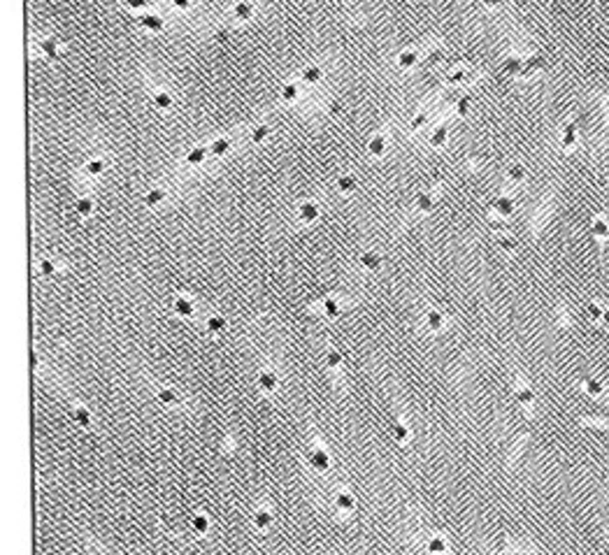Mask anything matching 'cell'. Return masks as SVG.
<instances>
[{"mask_svg": "<svg viewBox=\"0 0 609 555\" xmlns=\"http://www.w3.org/2000/svg\"><path fill=\"white\" fill-rule=\"evenodd\" d=\"M503 2H505V0H484V5H486V7H500Z\"/></svg>", "mask_w": 609, "mask_h": 555, "instance_id": "cell-49", "label": "cell"}, {"mask_svg": "<svg viewBox=\"0 0 609 555\" xmlns=\"http://www.w3.org/2000/svg\"><path fill=\"white\" fill-rule=\"evenodd\" d=\"M419 63V53L416 51H403L400 56H398V65L403 70H409V68H414Z\"/></svg>", "mask_w": 609, "mask_h": 555, "instance_id": "cell-15", "label": "cell"}, {"mask_svg": "<svg viewBox=\"0 0 609 555\" xmlns=\"http://www.w3.org/2000/svg\"><path fill=\"white\" fill-rule=\"evenodd\" d=\"M172 5L177 9H189L191 7V0H172Z\"/></svg>", "mask_w": 609, "mask_h": 555, "instance_id": "cell-48", "label": "cell"}, {"mask_svg": "<svg viewBox=\"0 0 609 555\" xmlns=\"http://www.w3.org/2000/svg\"><path fill=\"white\" fill-rule=\"evenodd\" d=\"M254 520H256L258 527H267V525L272 523V513H270V511H258V513L254 516Z\"/></svg>", "mask_w": 609, "mask_h": 555, "instance_id": "cell-35", "label": "cell"}, {"mask_svg": "<svg viewBox=\"0 0 609 555\" xmlns=\"http://www.w3.org/2000/svg\"><path fill=\"white\" fill-rule=\"evenodd\" d=\"M335 504H337V507H340L342 511H351V509H354V497H351L349 493H340V495L335 497Z\"/></svg>", "mask_w": 609, "mask_h": 555, "instance_id": "cell-25", "label": "cell"}, {"mask_svg": "<svg viewBox=\"0 0 609 555\" xmlns=\"http://www.w3.org/2000/svg\"><path fill=\"white\" fill-rule=\"evenodd\" d=\"M300 219H303L304 223H314V221L319 219V207L314 205V202H304V205H300Z\"/></svg>", "mask_w": 609, "mask_h": 555, "instance_id": "cell-12", "label": "cell"}, {"mask_svg": "<svg viewBox=\"0 0 609 555\" xmlns=\"http://www.w3.org/2000/svg\"><path fill=\"white\" fill-rule=\"evenodd\" d=\"M126 5H128L130 9H142L149 5V0H126Z\"/></svg>", "mask_w": 609, "mask_h": 555, "instance_id": "cell-46", "label": "cell"}, {"mask_svg": "<svg viewBox=\"0 0 609 555\" xmlns=\"http://www.w3.org/2000/svg\"><path fill=\"white\" fill-rule=\"evenodd\" d=\"M258 386H260V390L272 393V390H277V376H274L272 372H263L258 376Z\"/></svg>", "mask_w": 609, "mask_h": 555, "instance_id": "cell-16", "label": "cell"}, {"mask_svg": "<svg viewBox=\"0 0 609 555\" xmlns=\"http://www.w3.org/2000/svg\"><path fill=\"white\" fill-rule=\"evenodd\" d=\"M393 434H396V439L400 441V444H405V441L409 439V430H407V425H405V423H400V420L393 425Z\"/></svg>", "mask_w": 609, "mask_h": 555, "instance_id": "cell-28", "label": "cell"}, {"mask_svg": "<svg viewBox=\"0 0 609 555\" xmlns=\"http://www.w3.org/2000/svg\"><path fill=\"white\" fill-rule=\"evenodd\" d=\"M602 312H605V309H602V307H600L598 302H591V304H588V316H591V321H600V319H602Z\"/></svg>", "mask_w": 609, "mask_h": 555, "instance_id": "cell-42", "label": "cell"}, {"mask_svg": "<svg viewBox=\"0 0 609 555\" xmlns=\"http://www.w3.org/2000/svg\"><path fill=\"white\" fill-rule=\"evenodd\" d=\"M323 312H326L328 319H335L337 314H340V304H337L335 300H326V302H323Z\"/></svg>", "mask_w": 609, "mask_h": 555, "instance_id": "cell-34", "label": "cell"}, {"mask_svg": "<svg viewBox=\"0 0 609 555\" xmlns=\"http://www.w3.org/2000/svg\"><path fill=\"white\" fill-rule=\"evenodd\" d=\"M223 327H226V321L221 319V316H209V319H207V330H209V332H214V335H216V332H221Z\"/></svg>", "mask_w": 609, "mask_h": 555, "instance_id": "cell-27", "label": "cell"}, {"mask_svg": "<svg viewBox=\"0 0 609 555\" xmlns=\"http://www.w3.org/2000/svg\"><path fill=\"white\" fill-rule=\"evenodd\" d=\"M426 325H428V330H433V332H440L442 327H444V314H442V312H435V309H430V312L426 314Z\"/></svg>", "mask_w": 609, "mask_h": 555, "instance_id": "cell-10", "label": "cell"}, {"mask_svg": "<svg viewBox=\"0 0 609 555\" xmlns=\"http://www.w3.org/2000/svg\"><path fill=\"white\" fill-rule=\"evenodd\" d=\"M581 388H584V393H586L588 397H595V400L605 397V393H607V388L602 386V381L593 379V376H586V379L581 381Z\"/></svg>", "mask_w": 609, "mask_h": 555, "instance_id": "cell-3", "label": "cell"}, {"mask_svg": "<svg viewBox=\"0 0 609 555\" xmlns=\"http://www.w3.org/2000/svg\"><path fill=\"white\" fill-rule=\"evenodd\" d=\"M267 135H270V128H267V126H256L254 133H252V139L254 142H263Z\"/></svg>", "mask_w": 609, "mask_h": 555, "instance_id": "cell-36", "label": "cell"}, {"mask_svg": "<svg viewBox=\"0 0 609 555\" xmlns=\"http://www.w3.org/2000/svg\"><path fill=\"white\" fill-rule=\"evenodd\" d=\"M600 321L605 323V327H609V309H605V312H602V319Z\"/></svg>", "mask_w": 609, "mask_h": 555, "instance_id": "cell-50", "label": "cell"}, {"mask_svg": "<svg viewBox=\"0 0 609 555\" xmlns=\"http://www.w3.org/2000/svg\"><path fill=\"white\" fill-rule=\"evenodd\" d=\"M309 462H312V467L314 469H319V471H326L328 467H330V458H328V453L326 451H314L312 456H309Z\"/></svg>", "mask_w": 609, "mask_h": 555, "instance_id": "cell-8", "label": "cell"}, {"mask_svg": "<svg viewBox=\"0 0 609 555\" xmlns=\"http://www.w3.org/2000/svg\"><path fill=\"white\" fill-rule=\"evenodd\" d=\"M470 107H472V100H470V95H463V98H458V102H456V114H458V116L470 114Z\"/></svg>", "mask_w": 609, "mask_h": 555, "instance_id": "cell-26", "label": "cell"}, {"mask_svg": "<svg viewBox=\"0 0 609 555\" xmlns=\"http://www.w3.org/2000/svg\"><path fill=\"white\" fill-rule=\"evenodd\" d=\"M207 527H209V520H207L205 516H196V518H193V530H196V532L203 534V532H207Z\"/></svg>", "mask_w": 609, "mask_h": 555, "instance_id": "cell-37", "label": "cell"}, {"mask_svg": "<svg viewBox=\"0 0 609 555\" xmlns=\"http://www.w3.org/2000/svg\"><path fill=\"white\" fill-rule=\"evenodd\" d=\"M507 177H509L511 184H523L525 182V168L523 165H511L507 170Z\"/></svg>", "mask_w": 609, "mask_h": 555, "instance_id": "cell-20", "label": "cell"}, {"mask_svg": "<svg viewBox=\"0 0 609 555\" xmlns=\"http://www.w3.org/2000/svg\"><path fill=\"white\" fill-rule=\"evenodd\" d=\"M163 200H165V190H163V188H153V190H149V193H147L145 202H147V207H156V205H160Z\"/></svg>", "mask_w": 609, "mask_h": 555, "instance_id": "cell-18", "label": "cell"}, {"mask_svg": "<svg viewBox=\"0 0 609 555\" xmlns=\"http://www.w3.org/2000/svg\"><path fill=\"white\" fill-rule=\"evenodd\" d=\"M414 205H416V209H419V212L426 214V212H430V209L435 207V198L430 195V193H419V195H416V200H414Z\"/></svg>", "mask_w": 609, "mask_h": 555, "instance_id": "cell-14", "label": "cell"}, {"mask_svg": "<svg viewBox=\"0 0 609 555\" xmlns=\"http://www.w3.org/2000/svg\"><path fill=\"white\" fill-rule=\"evenodd\" d=\"M386 146H389V139H386V135H384V133H379V135H374L372 139L367 142V151L372 153V156H384Z\"/></svg>", "mask_w": 609, "mask_h": 555, "instance_id": "cell-6", "label": "cell"}, {"mask_svg": "<svg viewBox=\"0 0 609 555\" xmlns=\"http://www.w3.org/2000/svg\"><path fill=\"white\" fill-rule=\"evenodd\" d=\"M447 142V126H437L430 135V146H444Z\"/></svg>", "mask_w": 609, "mask_h": 555, "instance_id": "cell-19", "label": "cell"}, {"mask_svg": "<svg viewBox=\"0 0 609 555\" xmlns=\"http://www.w3.org/2000/svg\"><path fill=\"white\" fill-rule=\"evenodd\" d=\"M235 16L240 19V21H249L254 16V12H256V7H254V2H249V0H242V2H237L235 5Z\"/></svg>", "mask_w": 609, "mask_h": 555, "instance_id": "cell-7", "label": "cell"}, {"mask_svg": "<svg viewBox=\"0 0 609 555\" xmlns=\"http://www.w3.org/2000/svg\"><path fill=\"white\" fill-rule=\"evenodd\" d=\"M158 400L163 404H172V402H177V395H175V390L165 388V390H160V393H158Z\"/></svg>", "mask_w": 609, "mask_h": 555, "instance_id": "cell-41", "label": "cell"}, {"mask_svg": "<svg viewBox=\"0 0 609 555\" xmlns=\"http://www.w3.org/2000/svg\"><path fill=\"white\" fill-rule=\"evenodd\" d=\"M303 79L307 82V84H316V82L321 79V68H316V65H309V68H304Z\"/></svg>", "mask_w": 609, "mask_h": 555, "instance_id": "cell-23", "label": "cell"}, {"mask_svg": "<svg viewBox=\"0 0 609 555\" xmlns=\"http://www.w3.org/2000/svg\"><path fill=\"white\" fill-rule=\"evenodd\" d=\"M360 265H363V270H370V272H374V270H379L381 267V258L379 253L374 251H365L363 256H360Z\"/></svg>", "mask_w": 609, "mask_h": 555, "instance_id": "cell-11", "label": "cell"}, {"mask_svg": "<svg viewBox=\"0 0 609 555\" xmlns=\"http://www.w3.org/2000/svg\"><path fill=\"white\" fill-rule=\"evenodd\" d=\"M40 49H42V53H45L47 58H56V56H58V46H56L53 40H42V42H40Z\"/></svg>", "mask_w": 609, "mask_h": 555, "instance_id": "cell-21", "label": "cell"}, {"mask_svg": "<svg viewBox=\"0 0 609 555\" xmlns=\"http://www.w3.org/2000/svg\"><path fill=\"white\" fill-rule=\"evenodd\" d=\"M493 209L495 214L500 216V219H507V216H511L514 214V209H516V202L511 198H507V195H500V198L493 200Z\"/></svg>", "mask_w": 609, "mask_h": 555, "instance_id": "cell-4", "label": "cell"}, {"mask_svg": "<svg viewBox=\"0 0 609 555\" xmlns=\"http://www.w3.org/2000/svg\"><path fill=\"white\" fill-rule=\"evenodd\" d=\"M591 232H593V237L598 239V244L600 246H605L609 239V223L607 219L602 216V214H598V216H593V221H591Z\"/></svg>", "mask_w": 609, "mask_h": 555, "instance_id": "cell-2", "label": "cell"}, {"mask_svg": "<svg viewBox=\"0 0 609 555\" xmlns=\"http://www.w3.org/2000/svg\"><path fill=\"white\" fill-rule=\"evenodd\" d=\"M75 420L82 427H89V425H91V411H89V409H77L75 411Z\"/></svg>", "mask_w": 609, "mask_h": 555, "instance_id": "cell-30", "label": "cell"}, {"mask_svg": "<svg viewBox=\"0 0 609 555\" xmlns=\"http://www.w3.org/2000/svg\"><path fill=\"white\" fill-rule=\"evenodd\" d=\"M516 400L521 404H523L525 409H533V404H535V393H533V388H528V386H516Z\"/></svg>", "mask_w": 609, "mask_h": 555, "instance_id": "cell-9", "label": "cell"}, {"mask_svg": "<svg viewBox=\"0 0 609 555\" xmlns=\"http://www.w3.org/2000/svg\"><path fill=\"white\" fill-rule=\"evenodd\" d=\"M577 139H579V126L574 121H567L563 126V130H560V146L565 151H572L577 146Z\"/></svg>", "mask_w": 609, "mask_h": 555, "instance_id": "cell-1", "label": "cell"}, {"mask_svg": "<svg viewBox=\"0 0 609 555\" xmlns=\"http://www.w3.org/2000/svg\"><path fill=\"white\" fill-rule=\"evenodd\" d=\"M228 149H230V142H228V139H216V142L212 144V149H209V151H212L214 156H223V153L228 151Z\"/></svg>", "mask_w": 609, "mask_h": 555, "instance_id": "cell-32", "label": "cell"}, {"mask_svg": "<svg viewBox=\"0 0 609 555\" xmlns=\"http://www.w3.org/2000/svg\"><path fill=\"white\" fill-rule=\"evenodd\" d=\"M500 246H503L505 251H514L516 249V242L511 239V237H500Z\"/></svg>", "mask_w": 609, "mask_h": 555, "instance_id": "cell-45", "label": "cell"}, {"mask_svg": "<svg viewBox=\"0 0 609 555\" xmlns=\"http://www.w3.org/2000/svg\"><path fill=\"white\" fill-rule=\"evenodd\" d=\"M426 121H428V116H426V114H419L416 119H414V121H411V130H419Z\"/></svg>", "mask_w": 609, "mask_h": 555, "instance_id": "cell-47", "label": "cell"}, {"mask_svg": "<svg viewBox=\"0 0 609 555\" xmlns=\"http://www.w3.org/2000/svg\"><path fill=\"white\" fill-rule=\"evenodd\" d=\"M605 109H607V112H609V95H607V98H605Z\"/></svg>", "mask_w": 609, "mask_h": 555, "instance_id": "cell-51", "label": "cell"}, {"mask_svg": "<svg viewBox=\"0 0 609 555\" xmlns=\"http://www.w3.org/2000/svg\"><path fill=\"white\" fill-rule=\"evenodd\" d=\"M337 188L342 190V193H351V190L356 188V179H354L351 175L340 177V179H337Z\"/></svg>", "mask_w": 609, "mask_h": 555, "instance_id": "cell-24", "label": "cell"}, {"mask_svg": "<svg viewBox=\"0 0 609 555\" xmlns=\"http://www.w3.org/2000/svg\"><path fill=\"white\" fill-rule=\"evenodd\" d=\"M153 102H156V107H160V109H170V107H172V98H170L168 93H156V95H153Z\"/></svg>", "mask_w": 609, "mask_h": 555, "instance_id": "cell-31", "label": "cell"}, {"mask_svg": "<svg viewBox=\"0 0 609 555\" xmlns=\"http://www.w3.org/2000/svg\"><path fill=\"white\" fill-rule=\"evenodd\" d=\"M282 98L286 100V102L296 100L298 98V86L296 84H286V86H284V91H282Z\"/></svg>", "mask_w": 609, "mask_h": 555, "instance_id": "cell-38", "label": "cell"}, {"mask_svg": "<svg viewBox=\"0 0 609 555\" xmlns=\"http://www.w3.org/2000/svg\"><path fill=\"white\" fill-rule=\"evenodd\" d=\"M428 551L430 553H444L447 551V541L442 539V537H433V539L428 541Z\"/></svg>", "mask_w": 609, "mask_h": 555, "instance_id": "cell-29", "label": "cell"}, {"mask_svg": "<svg viewBox=\"0 0 609 555\" xmlns=\"http://www.w3.org/2000/svg\"><path fill=\"white\" fill-rule=\"evenodd\" d=\"M40 272L45 274V277H51V274H53V263H51V260H42V263H40Z\"/></svg>", "mask_w": 609, "mask_h": 555, "instance_id": "cell-44", "label": "cell"}, {"mask_svg": "<svg viewBox=\"0 0 609 555\" xmlns=\"http://www.w3.org/2000/svg\"><path fill=\"white\" fill-rule=\"evenodd\" d=\"M465 79H467V72H465V70H454V72L447 77L449 84H460V82H465Z\"/></svg>", "mask_w": 609, "mask_h": 555, "instance_id": "cell-40", "label": "cell"}, {"mask_svg": "<svg viewBox=\"0 0 609 555\" xmlns=\"http://www.w3.org/2000/svg\"><path fill=\"white\" fill-rule=\"evenodd\" d=\"M140 23H142L145 28H149V31H156V33L163 31V26H165V23H163V19H160L158 14H145V16H140Z\"/></svg>", "mask_w": 609, "mask_h": 555, "instance_id": "cell-13", "label": "cell"}, {"mask_svg": "<svg viewBox=\"0 0 609 555\" xmlns=\"http://www.w3.org/2000/svg\"><path fill=\"white\" fill-rule=\"evenodd\" d=\"M523 68H525V58H518V56H509L503 63V72L509 77H521L523 75Z\"/></svg>", "mask_w": 609, "mask_h": 555, "instance_id": "cell-5", "label": "cell"}, {"mask_svg": "<svg viewBox=\"0 0 609 555\" xmlns=\"http://www.w3.org/2000/svg\"><path fill=\"white\" fill-rule=\"evenodd\" d=\"M102 168H105V163H102V160H91V163L86 165V172H89V175H100V172H102Z\"/></svg>", "mask_w": 609, "mask_h": 555, "instance_id": "cell-43", "label": "cell"}, {"mask_svg": "<svg viewBox=\"0 0 609 555\" xmlns=\"http://www.w3.org/2000/svg\"><path fill=\"white\" fill-rule=\"evenodd\" d=\"M205 160V149L203 146H196V149H191L189 156H186V163L189 165H200Z\"/></svg>", "mask_w": 609, "mask_h": 555, "instance_id": "cell-22", "label": "cell"}, {"mask_svg": "<svg viewBox=\"0 0 609 555\" xmlns=\"http://www.w3.org/2000/svg\"><path fill=\"white\" fill-rule=\"evenodd\" d=\"M326 363H328V367H333V370L340 367V363H342V353H340V351H330V353L326 356Z\"/></svg>", "mask_w": 609, "mask_h": 555, "instance_id": "cell-39", "label": "cell"}, {"mask_svg": "<svg viewBox=\"0 0 609 555\" xmlns=\"http://www.w3.org/2000/svg\"><path fill=\"white\" fill-rule=\"evenodd\" d=\"M175 312L179 314V316H184V319L193 316V304H191V300H184V297L175 300Z\"/></svg>", "mask_w": 609, "mask_h": 555, "instance_id": "cell-17", "label": "cell"}, {"mask_svg": "<svg viewBox=\"0 0 609 555\" xmlns=\"http://www.w3.org/2000/svg\"><path fill=\"white\" fill-rule=\"evenodd\" d=\"M77 212L82 214V216H89V214L93 212V202H91V198H82V200H77Z\"/></svg>", "mask_w": 609, "mask_h": 555, "instance_id": "cell-33", "label": "cell"}]
</instances>
